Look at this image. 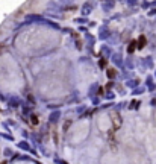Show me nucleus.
I'll return each mask as SVG.
<instances>
[{
  "instance_id": "nucleus-1",
  "label": "nucleus",
  "mask_w": 156,
  "mask_h": 164,
  "mask_svg": "<svg viewBox=\"0 0 156 164\" xmlns=\"http://www.w3.org/2000/svg\"><path fill=\"white\" fill-rule=\"evenodd\" d=\"M108 76H109V78H114V76H115V72L109 70V72H108Z\"/></svg>"
},
{
  "instance_id": "nucleus-2",
  "label": "nucleus",
  "mask_w": 156,
  "mask_h": 164,
  "mask_svg": "<svg viewBox=\"0 0 156 164\" xmlns=\"http://www.w3.org/2000/svg\"><path fill=\"white\" fill-rule=\"evenodd\" d=\"M61 2H65V3L68 2V3H70V2H73V0H61Z\"/></svg>"
}]
</instances>
